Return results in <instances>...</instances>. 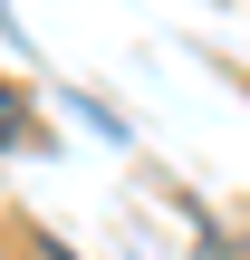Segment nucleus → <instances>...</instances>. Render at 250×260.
Masks as SVG:
<instances>
[{"label": "nucleus", "mask_w": 250, "mask_h": 260, "mask_svg": "<svg viewBox=\"0 0 250 260\" xmlns=\"http://www.w3.org/2000/svg\"><path fill=\"white\" fill-rule=\"evenodd\" d=\"M0 145H29V106H19L10 77H0Z\"/></svg>", "instance_id": "obj_1"}]
</instances>
